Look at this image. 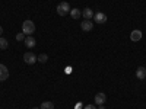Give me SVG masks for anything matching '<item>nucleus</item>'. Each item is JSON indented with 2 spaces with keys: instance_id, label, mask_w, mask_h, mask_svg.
Instances as JSON below:
<instances>
[{
  "instance_id": "obj_1",
  "label": "nucleus",
  "mask_w": 146,
  "mask_h": 109,
  "mask_svg": "<svg viewBox=\"0 0 146 109\" xmlns=\"http://www.w3.org/2000/svg\"><path fill=\"white\" fill-rule=\"evenodd\" d=\"M22 32L25 35H32L35 32V23L32 20H29V19L23 20V23H22Z\"/></svg>"
},
{
  "instance_id": "obj_2",
  "label": "nucleus",
  "mask_w": 146,
  "mask_h": 109,
  "mask_svg": "<svg viewBox=\"0 0 146 109\" xmlns=\"http://www.w3.org/2000/svg\"><path fill=\"white\" fill-rule=\"evenodd\" d=\"M57 13L60 16H66L67 13H70V5L67 2H62L57 5Z\"/></svg>"
},
{
  "instance_id": "obj_3",
  "label": "nucleus",
  "mask_w": 146,
  "mask_h": 109,
  "mask_svg": "<svg viewBox=\"0 0 146 109\" xmlns=\"http://www.w3.org/2000/svg\"><path fill=\"white\" fill-rule=\"evenodd\" d=\"M36 60H38V58H36V55L34 54V53H25V54H23V61H25L27 64H35L36 63Z\"/></svg>"
},
{
  "instance_id": "obj_4",
  "label": "nucleus",
  "mask_w": 146,
  "mask_h": 109,
  "mask_svg": "<svg viewBox=\"0 0 146 109\" xmlns=\"http://www.w3.org/2000/svg\"><path fill=\"white\" fill-rule=\"evenodd\" d=\"M80 28H82V31H85V32H89V31H92V28H94V22L83 19V20L80 22Z\"/></svg>"
},
{
  "instance_id": "obj_5",
  "label": "nucleus",
  "mask_w": 146,
  "mask_h": 109,
  "mask_svg": "<svg viewBox=\"0 0 146 109\" xmlns=\"http://www.w3.org/2000/svg\"><path fill=\"white\" fill-rule=\"evenodd\" d=\"M96 23H105L107 22V15L102 13V12H96V13H94V18H92Z\"/></svg>"
},
{
  "instance_id": "obj_6",
  "label": "nucleus",
  "mask_w": 146,
  "mask_h": 109,
  "mask_svg": "<svg viewBox=\"0 0 146 109\" xmlns=\"http://www.w3.org/2000/svg\"><path fill=\"white\" fill-rule=\"evenodd\" d=\"M9 77V70L5 64H0V81H5Z\"/></svg>"
},
{
  "instance_id": "obj_7",
  "label": "nucleus",
  "mask_w": 146,
  "mask_h": 109,
  "mask_svg": "<svg viewBox=\"0 0 146 109\" xmlns=\"http://www.w3.org/2000/svg\"><path fill=\"white\" fill-rule=\"evenodd\" d=\"M95 102L96 105H104L107 102V95L104 92H100V93H96L95 95Z\"/></svg>"
},
{
  "instance_id": "obj_8",
  "label": "nucleus",
  "mask_w": 146,
  "mask_h": 109,
  "mask_svg": "<svg viewBox=\"0 0 146 109\" xmlns=\"http://www.w3.org/2000/svg\"><path fill=\"white\" fill-rule=\"evenodd\" d=\"M142 36H143L142 31L135 29V31H131V33H130V39H131V41H135V42H137V41L142 39Z\"/></svg>"
},
{
  "instance_id": "obj_9",
  "label": "nucleus",
  "mask_w": 146,
  "mask_h": 109,
  "mask_svg": "<svg viewBox=\"0 0 146 109\" xmlns=\"http://www.w3.org/2000/svg\"><path fill=\"white\" fill-rule=\"evenodd\" d=\"M136 77L139 79V80H143V79H146V67H137V70H136Z\"/></svg>"
},
{
  "instance_id": "obj_10",
  "label": "nucleus",
  "mask_w": 146,
  "mask_h": 109,
  "mask_svg": "<svg viewBox=\"0 0 146 109\" xmlns=\"http://www.w3.org/2000/svg\"><path fill=\"white\" fill-rule=\"evenodd\" d=\"M82 16H83V19L91 20V19L94 18V12H92V9H89V7H85V9H83V12H82Z\"/></svg>"
},
{
  "instance_id": "obj_11",
  "label": "nucleus",
  "mask_w": 146,
  "mask_h": 109,
  "mask_svg": "<svg viewBox=\"0 0 146 109\" xmlns=\"http://www.w3.org/2000/svg\"><path fill=\"white\" fill-rule=\"evenodd\" d=\"M23 44H25L28 48H34V47H35V44H36V41H35V38H34V36L28 35L27 38H25V41H23Z\"/></svg>"
},
{
  "instance_id": "obj_12",
  "label": "nucleus",
  "mask_w": 146,
  "mask_h": 109,
  "mask_svg": "<svg viewBox=\"0 0 146 109\" xmlns=\"http://www.w3.org/2000/svg\"><path fill=\"white\" fill-rule=\"evenodd\" d=\"M70 15H72L73 19H79L82 16V12L79 9H70Z\"/></svg>"
},
{
  "instance_id": "obj_13",
  "label": "nucleus",
  "mask_w": 146,
  "mask_h": 109,
  "mask_svg": "<svg viewBox=\"0 0 146 109\" xmlns=\"http://www.w3.org/2000/svg\"><path fill=\"white\" fill-rule=\"evenodd\" d=\"M40 109H54V103L50 102V100H47V102H42Z\"/></svg>"
},
{
  "instance_id": "obj_14",
  "label": "nucleus",
  "mask_w": 146,
  "mask_h": 109,
  "mask_svg": "<svg viewBox=\"0 0 146 109\" xmlns=\"http://www.w3.org/2000/svg\"><path fill=\"white\" fill-rule=\"evenodd\" d=\"M7 47H9L7 39H6V38H2V36H0V50H6Z\"/></svg>"
},
{
  "instance_id": "obj_15",
  "label": "nucleus",
  "mask_w": 146,
  "mask_h": 109,
  "mask_svg": "<svg viewBox=\"0 0 146 109\" xmlns=\"http://www.w3.org/2000/svg\"><path fill=\"white\" fill-rule=\"evenodd\" d=\"M36 58H38V61H40V63H47L48 55H47V54H40V55L36 57Z\"/></svg>"
},
{
  "instance_id": "obj_16",
  "label": "nucleus",
  "mask_w": 146,
  "mask_h": 109,
  "mask_svg": "<svg viewBox=\"0 0 146 109\" xmlns=\"http://www.w3.org/2000/svg\"><path fill=\"white\" fill-rule=\"evenodd\" d=\"M25 38H27V35L23 33V32H21V33L16 35V41H25Z\"/></svg>"
},
{
  "instance_id": "obj_17",
  "label": "nucleus",
  "mask_w": 146,
  "mask_h": 109,
  "mask_svg": "<svg viewBox=\"0 0 146 109\" xmlns=\"http://www.w3.org/2000/svg\"><path fill=\"white\" fill-rule=\"evenodd\" d=\"M83 109H96V106H95V105H86Z\"/></svg>"
},
{
  "instance_id": "obj_18",
  "label": "nucleus",
  "mask_w": 146,
  "mask_h": 109,
  "mask_svg": "<svg viewBox=\"0 0 146 109\" xmlns=\"http://www.w3.org/2000/svg\"><path fill=\"white\" fill-rule=\"evenodd\" d=\"M2 33H3V28L0 26V36H2Z\"/></svg>"
},
{
  "instance_id": "obj_19",
  "label": "nucleus",
  "mask_w": 146,
  "mask_h": 109,
  "mask_svg": "<svg viewBox=\"0 0 146 109\" xmlns=\"http://www.w3.org/2000/svg\"><path fill=\"white\" fill-rule=\"evenodd\" d=\"M98 109H105V108H104V105H100V108H98Z\"/></svg>"
},
{
  "instance_id": "obj_20",
  "label": "nucleus",
  "mask_w": 146,
  "mask_h": 109,
  "mask_svg": "<svg viewBox=\"0 0 146 109\" xmlns=\"http://www.w3.org/2000/svg\"><path fill=\"white\" fill-rule=\"evenodd\" d=\"M32 109H40V108H32Z\"/></svg>"
}]
</instances>
